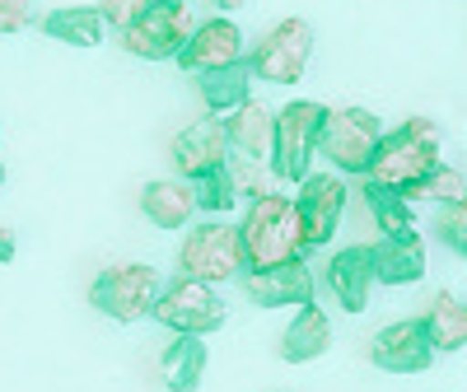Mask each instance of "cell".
<instances>
[{
	"label": "cell",
	"instance_id": "1",
	"mask_svg": "<svg viewBox=\"0 0 467 392\" xmlns=\"http://www.w3.org/2000/svg\"><path fill=\"white\" fill-rule=\"evenodd\" d=\"M244 253H248V271H266L281 262H299L308 253V233L299 220V201L285 196H257L244 215Z\"/></svg>",
	"mask_w": 467,
	"mask_h": 392
},
{
	"label": "cell",
	"instance_id": "2",
	"mask_svg": "<svg viewBox=\"0 0 467 392\" xmlns=\"http://www.w3.org/2000/svg\"><path fill=\"white\" fill-rule=\"evenodd\" d=\"M440 169V127L431 122V117H411V122H402L398 131H388L374 164L365 178H379L388 187H416L425 173Z\"/></svg>",
	"mask_w": 467,
	"mask_h": 392
},
{
	"label": "cell",
	"instance_id": "3",
	"mask_svg": "<svg viewBox=\"0 0 467 392\" xmlns=\"http://www.w3.org/2000/svg\"><path fill=\"white\" fill-rule=\"evenodd\" d=\"M164 285H160V271L145 266V262H117L108 271H99L94 285H89V304L112 323H140L154 318V304H160Z\"/></svg>",
	"mask_w": 467,
	"mask_h": 392
},
{
	"label": "cell",
	"instance_id": "4",
	"mask_svg": "<svg viewBox=\"0 0 467 392\" xmlns=\"http://www.w3.org/2000/svg\"><path fill=\"white\" fill-rule=\"evenodd\" d=\"M178 271L192 281H234L248 271V253H244V229L239 224H224V220H211L202 229H192L182 239V253H178Z\"/></svg>",
	"mask_w": 467,
	"mask_h": 392
},
{
	"label": "cell",
	"instance_id": "5",
	"mask_svg": "<svg viewBox=\"0 0 467 392\" xmlns=\"http://www.w3.org/2000/svg\"><path fill=\"white\" fill-rule=\"evenodd\" d=\"M327 117H332V108L308 103V98L285 103L276 112V154H271L276 178H285V182H304L308 178V164H314V154L323 150Z\"/></svg>",
	"mask_w": 467,
	"mask_h": 392
},
{
	"label": "cell",
	"instance_id": "6",
	"mask_svg": "<svg viewBox=\"0 0 467 392\" xmlns=\"http://www.w3.org/2000/svg\"><path fill=\"white\" fill-rule=\"evenodd\" d=\"M197 19L187 0H154V5L122 28V47L140 61H178V52L192 43Z\"/></svg>",
	"mask_w": 467,
	"mask_h": 392
},
{
	"label": "cell",
	"instance_id": "7",
	"mask_svg": "<svg viewBox=\"0 0 467 392\" xmlns=\"http://www.w3.org/2000/svg\"><path fill=\"white\" fill-rule=\"evenodd\" d=\"M379 145H383V131L369 108H332L318 154H327L341 173H369Z\"/></svg>",
	"mask_w": 467,
	"mask_h": 392
},
{
	"label": "cell",
	"instance_id": "8",
	"mask_svg": "<svg viewBox=\"0 0 467 392\" xmlns=\"http://www.w3.org/2000/svg\"><path fill=\"white\" fill-rule=\"evenodd\" d=\"M154 323H164L169 332L206 336V332L224 327V299L215 294V285H211V281L178 276L173 285H164L160 304H154Z\"/></svg>",
	"mask_w": 467,
	"mask_h": 392
},
{
	"label": "cell",
	"instance_id": "9",
	"mask_svg": "<svg viewBox=\"0 0 467 392\" xmlns=\"http://www.w3.org/2000/svg\"><path fill=\"white\" fill-rule=\"evenodd\" d=\"M308 57H314V28H308L304 19H281L276 28L262 33V43L248 52L257 80L266 85H295Z\"/></svg>",
	"mask_w": 467,
	"mask_h": 392
},
{
	"label": "cell",
	"instance_id": "10",
	"mask_svg": "<svg viewBox=\"0 0 467 392\" xmlns=\"http://www.w3.org/2000/svg\"><path fill=\"white\" fill-rule=\"evenodd\" d=\"M440 356L431 332H425V318H402V323H388L374 346H369V360L388 374H425L431 360Z\"/></svg>",
	"mask_w": 467,
	"mask_h": 392
},
{
	"label": "cell",
	"instance_id": "11",
	"mask_svg": "<svg viewBox=\"0 0 467 392\" xmlns=\"http://www.w3.org/2000/svg\"><path fill=\"white\" fill-rule=\"evenodd\" d=\"M229 127H224V117H202V122H192L187 131L173 136V164L187 182H197L202 173H215L229 164Z\"/></svg>",
	"mask_w": 467,
	"mask_h": 392
},
{
	"label": "cell",
	"instance_id": "12",
	"mask_svg": "<svg viewBox=\"0 0 467 392\" xmlns=\"http://www.w3.org/2000/svg\"><path fill=\"white\" fill-rule=\"evenodd\" d=\"M341 211H346V182L337 173H308L299 182V220L308 233V248H323L332 239Z\"/></svg>",
	"mask_w": 467,
	"mask_h": 392
},
{
	"label": "cell",
	"instance_id": "13",
	"mask_svg": "<svg viewBox=\"0 0 467 392\" xmlns=\"http://www.w3.org/2000/svg\"><path fill=\"white\" fill-rule=\"evenodd\" d=\"M244 290L262 308H290V304L304 308V304H314V276H308L304 257L266 266V271H244Z\"/></svg>",
	"mask_w": 467,
	"mask_h": 392
},
{
	"label": "cell",
	"instance_id": "14",
	"mask_svg": "<svg viewBox=\"0 0 467 392\" xmlns=\"http://www.w3.org/2000/svg\"><path fill=\"white\" fill-rule=\"evenodd\" d=\"M244 33L234 19H206L197 24V33H192V43L178 52V66L192 70V75H202V70H215V66H229V61H244Z\"/></svg>",
	"mask_w": 467,
	"mask_h": 392
},
{
	"label": "cell",
	"instance_id": "15",
	"mask_svg": "<svg viewBox=\"0 0 467 392\" xmlns=\"http://www.w3.org/2000/svg\"><path fill=\"white\" fill-rule=\"evenodd\" d=\"M374 248L365 243H350L327 262V285L337 294V304L346 313H365L369 308V290H374Z\"/></svg>",
	"mask_w": 467,
	"mask_h": 392
},
{
	"label": "cell",
	"instance_id": "16",
	"mask_svg": "<svg viewBox=\"0 0 467 392\" xmlns=\"http://www.w3.org/2000/svg\"><path fill=\"white\" fill-rule=\"evenodd\" d=\"M374 276L379 285H416L425 276V239L411 233H383L374 243Z\"/></svg>",
	"mask_w": 467,
	"mask_h": 392
},
{
	"label": "cell",
	"instance_id": "17",
	"mask_svg": "<svg viewBox=\"0 0 467 392\" xmlns=\"http://www.w3.org/2000/svg\"><path fill=\"white\" fill-rule=\"evenodd\" d=\"M224 127H229V140L239 154H248V160H271L276 154V112L262 108V103H244L224 112Z\"/></svg>",
	"mask_w": 467,
	"mask_h": 392
},
{
	"label": "cell",
	"instance_id": "18",
	"mask_svg": "<svg viewBox=\"0 0 467 392\" xmlns=\"http://www.w3.org/2000/svg\"><path fill=\"white\" fill-rule=\"evenodd\" d=\"M206 360H211V350L202 336H192V332H178V341L164 346V356H160V378L169 392H197L202 378H206Z\"/></svg>",
	"mask_w": 467,
	"mask_h": 392
},
{
	"label": "cell",
	"instance_id": "19",
	"mask_svg": "<svg viewBox=\"0 0 467 392\" xmlns=\"http://www.w3.org/2000/svg\"><path fill=\"white\" fill-rule=\"evenodd\" d=\"M327 346H332L327 313H323L318 304H304V308L295 313V323L285 327V336H281V360H285V365H308V360H318Z\"/></svg>",
	"mask_w": 467,
	"mask_h": 392
},
{
	"label": "cell",
	"instance_id": "20",
	"mask_svg": "<svg viewBox=\"0 0 467 392\" xmlns=\"http://www.w3.org/2000/svg\"><path fill=\"white\" fill-rule=\"evenodd\" d=\"M253 61H229V66H215V70H202L197 75V89H202V103L211 112H234V108H244L248 103V85H253Z\"/></svg>",
	"mask_w": 467,
	"mask_h": 392
},
{
	"label": "cell",
	"instance_id": "21",
	"mask_svg": "<svg viewBox=\"0 0 467 392\" xmlns=\"http://www.w3.org/2000/svg\"><path fill=\"white\" fill-rule=\"evenodd\" d=\"M37 28H43L52 43H66V47H99L108 19H103V10H89V5H61V10L37 19Z\"/></svg>",
	"mask_w": 467,
	"mask_h": 392
},
{
	"label": "cell",
	"instance_id": "22",
	"mask_svg": "<svg viewBox=\"0 0 467 392\" xmlns=\"http://www.w3.org/2000/svg\"><path fill=\"white\" fill-rule=\"evenodd\" d=\"M140 211L150 215V224H160V229H182L192 220V211H202V206H197L192 182H145Z\"/></svg>",
	"mask_w": 467,
	"mask_h": 392
},
{
	"label": "cell",
	"instance_id": "23",
	"mask_svg": "<svg viewBox=\"0 0 467 392\" xmlns=\"http://www.w3.org/2000/svg\"><path fill=\"white\" fill-rule=\"evenodd\" d=\"M425 332H431L435 350H462L467 346V304L453 294H440L425 308Z\"/></svg>",
	"mask_w": 467,
	"mask_h": 392
},
{
	"label": "cell",
	"instance_id": "24",
	"mask_svg": "<svg viewBox=\"0 0 467 392\" xmlns=\"http://www.w3.org/2000/svg\"><path fill=\"white\" fill-rule=\"evenodd\" d=\"M365 201H369V211H374V220H379L383 233H411L416 229L411 224V201H407L402 187H388V182L369 178L365 182Z\"/></svg>",
	"mask_w": 467,
	"mask_h": 392
},
{
	"label": "cell",
	"instance_id": "25",
	"mask_svg": "<svg viewBox=\"0 0 467 392\" xmlns=\"http://www.w3.org/2000/svg\"><path fill=\"white\" fill-rule=\"evenodd\" d=\"M467 196V178L458 173V169H435V173H425L416 187H407V201H444V206H453V201H462Z\"/></svg>",
	"mask_w": 467,
	"mask_h": 392
},
{
	"label": "cell",
	"instance_id": "26",
	"mask_svg": "<svg viewBox=\"0 0 467 392\" xmlns=\"http://www.w3.org/2000/svg\"><path fill=\"white\" fill-rule=\"evenodd\" d=\"M192 191H197V206L220 215V211H234V201H239V182H234V169H215V173H202L197 182H192Z\"/></svg>",
	"mask_w": 467,
	"mask_h": 392
},
{
	"label": "cell",
	"instance_id": "27",
	"mask_svg": "<svg viewBox=\"0 0 467 392\" xmlns=\"http://www.w3.org/2000/svg\"><path fill=\"white\" fill-rule=\"evenodd\" d=\"M239 160L244 164H229L234 169V182H239V196H253V201H257V196L276 191V187H271V173H276V169L262 173V160H248V154H239Z\"/></svg>",
	"mask_w": 467,
	"mask_h": 392
},
{
	"label": "cell",
	"instance_id": "28",
	"mask_svg": "<svg viewBox=\"0 0 467 392\" xmlns=\"http://www.w3.org/2000/svg\"><path fill=\"white\" fill-rule=\"evenodd\" d=\"M440 239L449 243V253L467 257V196L453 206H444V220H440Z\"/></svg>",
	"mask_w": 467,
	"mask_h": 392
},
{
	"label": "cell",
	"instance_id": "29",
	"mask_svg": "<svg viewBox=\"0 0 467 392\" xmlns=\"http://www.w3.org/2000/svg\"><path fill=\"white\" fill-rule=\"evenodd\" d=\"M154 5V0H99V10H103V19L117 28V33H122L127 24H136L145 10Z\"/></svg>",
	"mask_w": 467,
	"mask_h": 392
},
{
	"label": "cell",
	"instance_id": "30",
	"mask_svg": "<svg viewBox=\"0 0 467 392\" xmlns=\"http://www.w3.org/2000/svg\"><path fill=\"white\" fill-rule=\"evenodd\" d=\"M28 24H33L28 0H0V33H24Z\"/></svg>",
	"mask_w": 467,
	"mask_h": 392
},
{
	"label": "cell",
	"instance_id": "31",
	"mask_svg": "<svg viewBox=\"0 0 467 392\" xmlns=\"http://www.w3.org/2000/svg\"><path fill=\"white\" fill-rule=\"evenodd\" d=\"M10 262H15V233L0 229V266H10Z\"/></svg>",
	"mask_w": 467,
	"mask_h": 392
},
{
	"label": "cell",
	"instance_id": "32",
	"mask_svg": "<svg viewBox=\"0 0 467 392\" xmlns=\"http://www.w3.org/2000/svg\"><path fill=\"white\" fill-rule=\"evenodd\" d=\"M215 5H220V10H244L248 0H215Z\"/></svg>",
	"mask_w": 467,
	"mask_h": 392
},
{
	"label": "cell",
	"instance_id": "33",
	"mask_svg": "<svg viewBox=\"0 0 467 392\" xmlns=\"http://www.w3.org/2000/svg\"><path fill=\"white\" fill-rule=\"evenodd\" d=\"M0 187H5V164H0Z\"/></svg>",
	"mask_w": 467,
	"mask_h": 392
}]
</instances>
